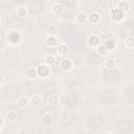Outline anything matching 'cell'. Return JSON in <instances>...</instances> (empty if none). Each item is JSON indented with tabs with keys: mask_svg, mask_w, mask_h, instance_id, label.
<instances>
[{
	"mask_svg": "<svg viewBox=\"0 0 134 134\" xmlns=\"http://www.w3.org/2000/svg\"><path fill=\"white\" fill-rule=\"evenodd\" d=\"M116 66V60L113 58H109L105 61V67L107 69H113Z\"/></svg>",
	"mask_w": 134,
	"mask_h": 134,
	"instance_id": "cell-8",
	"label": "cell"
},
{
	"mask_svg": "<svg viewBox=\"0 0 134 134\" xmlns=\"http://www.w3.org/2000/svg\"><path fill=\"white\" fill-rule=\"evenodd\" d=\"M19 134H26V133H25V132H20Z\"/></svg>",
	"mask_w": 134,
	"mask_h": 134,
	"instance_id": "cell-26",
	"label": "cell"
},
{
	"mask_svg": "<svg viewBox=\"0 0 134 134\" xmlns=\"http://www.w3.org/2000/svg\"><path fill=\"white\" fill-rule=\"evenodd\" d=\"M88 44L90 45V46H92V47H94V46H99V38H98V36H96V35H92V36H90L89 38H88Z\"/></svg>",
	"mask_w": 134,
	"mask_h": 134,
	"instance_id": "cell-4",
	"label": "cell"
},
{
	"mask_svg": "<svg viewBox=\"0 0 134 134\" xmlns=\"http://www.w3.org/2000/svg\"><path fill=\"white\" fill-rule=\"evenodd\" d=\"M44 61H45L46 65H52V64H54V62H55V58H54L53 54H47V55L44 58Z\"/></svg>",
	"mask_w": 134,
	"mask_h": 134,
	"instance_id": "cell-14",
	"label": "cell"
},
{
	"mask_svg": "<svg viewBox=\"0 0 134 134\" xmlns=\"http://www.w3.org/2000/svg\"><path fill=\"white\" fill-rule=\"evenodd\" d=\"M26 75H27L28 79H31V80H32V79H35V77L38 75V70H37L36 68H34V67H30V68L27 69Z\"/></svg>",
	"mask_w": 134,
	"mask_h": 134,
	"instance_id": "cell-9",
	"label": "cell"
},
{
	"mask_svg": "<svg viewBox=\"0 0 134 134\" xmlns=\"http://www.w3.org/2000/svg\"><path fill=\"white\" fill-rule=\"evenodd\" d=\"M69 118H70V115H69V113H67V112H63V113H61V115H60V119H61L63 122L68 121Z\"/></svg>",
	"mask_w": 134,
	"mask_h": 134,
	"instance_id": "cell-23",
	"label": "cell"
},
{
	"mask_svg": "<svg viewBox=\"0 0 134 134\" xmlns=\"http://www.w3.org/2000/svg\"><path fill=\"white\" fill-rule=\"evenodd\" d=\"M41 103H42V97H41V95H39V94L32 95V97H31V104H32L34 106L38 107V106L41 105Z\"/></svg>",
	"mask_w": 134,
	"mask_h": 134,
	"instance_id": "cell-10",
	"label": "cell"
},
{
	"mask_svg": "<svg viewBox=\"0 0 134 134\" xmlns=\"http://www.w3.org/2000/svg\"><path fill=\"white\" fill-rule=\"evenodd\" d=\"M129 8H130V4H129V2H128V1L122 0V1H119V2L117 3V9L121 10L122 13H125V12L129 10Z\"/></svg>",
	"mask_w": 134,
	"mask_h": 134,
	"instance_id": "cell-6",
	"label": "cell"
},
{
	"mask_svg": "<svg viewBox=\"0 0 134 134\" xmlns=\"http://www.w3.org/2000/svg\"><path fill=\"white\" fill-rule=\"evenodd\" d=\"M88 20H89L91 23L96 24V23L99 22V20H100V16H99L98 13H96V12H92V13H90V15L88 16Z\"/></svg>",
	"mask_w": 134,
	"mask_h": 134,
	"instance_id": "cell-5",
	"label": "cell"
},
{
	"mask_svg": "<svg viewBox=\"0 0 134 134\" xmlns=\"http://www.w3.org/2000/svg\"><path fill=\"white\" fill-rule=\"evenodd\" d=\"M125 44H126V47H127V48H129V49L134 48V37L129 36V37L126 39Z\"/></svg>",
	"mask_w": 134,
	"mask_h": 134,
	"instance_id": "cell-13",
	"label": "cell"
},
{
	"mask_svg": "<svg viewBox=\"0 0 134 134\" xmlns=\"http://www.w3.org/2000/svg\"><path fill=\"white\" fill-rule=\"evenodd\" d=\"M17 15H18V17H20V18H24L26 15H27V9L25 8V7H19L18 9H17Z\"/></svg>",
	"mask_w": 134,
	"mask_h": 134,
	"instance_id": "cell-19",
	"label": "cell"
},
{
	"mask_svg": "<svg viewBox=\"0 0 134 134\" xmlns=\"http://www.w3.org/2000/svg\"><path fill=\"white\" fill-rule=\"evenodd\" d=\"M49 104L52 106H57L59 105V96L55 94H52L49 96Z\"/></svg>",
	"mask_w": 134,
	"mask_h": 134,
	"instance_id": "cell-18",
	"label": "cell"
},
{
	"mask_svg": "<svg viewBox=\"0 0 134 134\" xmlns=\"http://www.w3.org/2000/svg\"><path fill=\"white\" fill-rule=\"evenodd\" d=\"M97 52H98L99 55L104 57V55H106V54L108 53V49L106 48L105 45H99V46L97 47Z\"/></svg>",
	"mask_w": 134,
	"mask_h": 134,
	"instance_id": "cell-20",
	"label": "cell"
},
{
	"mask_svg": "<svg viewBox=\"0 0 134 134\" xmlns=\"http://www.w3.org/2000/svg\"><path fill=\"white\" fill-rule=\"evenodd\" d=\"M68 51V46L66 44H60L58 47V53L60 55H65Z\"/></svg>",
	"mask_w": 134,
	"mask_h": 134,
	"instance_id": "cell-11",
	"label": "cell"
},
{
	"mask_svg": "<svg viewBox=\"0 0 134 134\" xmlns=\"http://www.w3.org/2000/svg\"><path fill=\"white\" fill-rule=\"evenodd\" d=\"M76 20H77V22L79 23H85L87 20H88V16L85 14V13H80L79 15H77V17H76Z\"/></svg>",
	"mask_w": 134,
	"mask_h": 134,
	"instance_id": "cell-15",
	"label": "cell"
},
{
	"mask_svg": "<svg viewBox=\"0 0 134 134\" xmlns=\"http://www.w3.org/2000/svg\"><path fill=\"white\" fill-rule=\"evenodd\" d=\"M48 34H49V36H51V37H55V35L58 34V27L54 26V25H50V26L48 27Z\"/></svg>",
	"mask_w": 134,
	"mask_h": 134,
	"instance_id": "cell-22",
	"label": "cell"
},
{
	"mask_svg": "<svg viewBox=\"0 0 134 134\" xmlns=\"http://www.w3.org/2000/svg\"><path fill=\"white\" fill-rule=\"evenodd\" d=\"M27 104H28V99L25 96H22L18 99V106L21 108H25L27 106Z\"/></svg>",
	"mask_w": 134,
	"mask_h": 134,
	"instance_id": "cell-17",
	"label": "cell"
},
{
	"mask_svg": "<svg viewBox=\"0 0 134 134\" xmlns=\"http://www.w3.org/2000/svg\"><path fill=\"white\" fill-rule=\"evenodd\" d=\"M71 67H72V62L69 59L62 60V62H61V69L63 71H68V70L71 69Z\"/></svg>",
	"mask_w": 134,
	"mask_h": 134,
	"instance_id": "cell-3",
	"label": "cell"
},
{
	"mask_svg": "<svg viewBox=\"0 0 134 134\" xmlns=\"http://www.w3.org/2000/svg\"><path fill=\"white\" fill-rule=\"evenodd\" d=\"M111 17H112V19H113L114 21H119V20H121V19L124 18V13H122L121 10L117 9V8H113V9H112V15H111Z\"/></svg>",
	"mask_w": 134,
	"mask_h": 134,
	"instance_id": "cell-2",
	"label": "cell"
},
{
	"mask_svg": "<svg viewBox=\"0 0 134 134\" xmlns=\"http://www.w3.org/2000/svg\"><path fill=\"white\" fill-rule=\"evenodd\" d=\"M100 134H111L110 132H103V133H100Z\"/></svg>",
	"mask_w": 134,
	"mask_h": 134,
	"instance_id": "cell-25",
	"label": "cell"
},
{
	"mask_svg": "<svg viewBox=\"0 0 134 134\" xmlns=\"http://www.w3.org/2000/svg\"><path fill=\"white\" fill-rule=\"evenodd\" d=\"M57 43H58V40H57L55 37H51V36H49V37L47 38V40H46V44H47L48 46H50V47L57 45Z\"/></svg>",
	"mask_w": 134,
	"mask_h": 134,
	"instance_id": "cell-16",
	"label": "cell"
},
{
	"mask_svg": "<svg viewBox=\"0 0 134 134\" xmlns=\"http://www.w3.org/2000/svg\"><path fill=\"white\" fill-rule=\"evenodd\" d=\"M52 122V117L50 115H44L42 117V124L45 125V126H48Z\"/></svg>",
	"mask_w": 134,
	"mask_h": 134,
	"instance_id": "cell-21",
	"label": "cell"
},
{
	"mask_svg": "<svg viewBox=\"0 0 134 134\" xmlns=\"http://www.w3.org/2000/svg\"><path fill=\"white\" fill-rule=\"evenodd\" d=\"M64 6L62 5V3H55L52 5V12L55 14V15H61L63 12H64Z\"/></svg>",
	"mask_w": 134,
	"mask_h": 134,
	"instance_id": "cell-7",
	"label": "cell"
},
{
	"mask_svg": "<svg viewBox=\"0 0 134 134\" xmlns=\"http://www.w3.org/2000/svg\"><path fill=\"white\" fill-rule=\"evenodd\" d=\"M17 116H18V114H17V112L14 111V110H10V111H8V112L6 113V118H7L8 121H14V120H16V119H17Z\"/></svg>",
	"mask_w": 134,
	"mask_h": 134,
	"instance_id": "cell-12",
	"label": "cell"
},
{
	"mask_svg": "<svg viewBox=\"0 0 134 134\" xmlns=\"http://www.w3.org/2000/svg\"><path fill=\"white\" fill-rule=\"evenodd\" d=\"M37 70H38V75H40L41 77H45L49 73V68L47 67V65H44V64L39 65Z\"/></svg>",
	"mask_w": 134,
	"mask_h": 134,
	"instance_id": "cell-1",
	"label": "cell"
},
{
	"mask_svg": "<svg viewBox=\"0 0 134 134\" xmlns=\"http://www.w3.org/2000/svg\"><path fill=\"white\" fill-rule=\"evenodd\" d=\"M105 46H106V48H107L108 50L113 49V48H114V42H113L112 40H108V41H106Z\"/></svg>",
	"mask_w": 134,
	"mask_h": 134,
	"instance_id": "cell-24",
	"label": "cell"
}]
</instances>
